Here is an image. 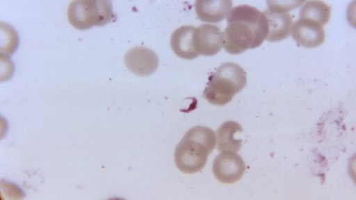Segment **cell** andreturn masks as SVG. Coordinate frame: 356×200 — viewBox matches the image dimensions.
I'll list each match as a JSON object with an SVG mask.
<instances>
[{"instance_id": "5", "label": "cell", "mask_w": 356, "mask_h": 200, "mask_svg": "<svg viewBox=\"0 0 356 200\" xmlns=\"http://www.w3.org/2000/svg\"><path fill=\"white\" fill-rule=\"evenodd\" d=\"M245 170L246 165L237 152L222 151L213 162V174L222 183L232 184L239 181Z\"/></svg>"}, {"instance_id": "4", "label": "cell", "mask_w": 356, "mask_h": 200, "mask_svg": "<svg viewBox=\"0 0 356 200\" xmlns=\"http://www.w3.org/2000/svg\"><path fill=\"white\" fill-rule=\"evenodd\" d=\"M70 24L76 29L104 26L113 19V3L108 0L73 1L68 8Z\"/></svg>"}, {"instance_id": "1", "label": "cell", "mask_w": 356, "mask_h": 200, "mask_svg": "<svg viewBox=\"0 0 356 200\" xmlns=\"http://www.w3.org/2000/svg\"><path fill=\"white\" fill-rule=\"evenodd\" d=\"M227 17L228 26L222 36L224 48L230 54L258 48L268 35V21L257 8L239 6L232 9Z\"/></svg>"}, {"instance_id": "11", "label": "cell", "mask_w": 356, "mask_h": 200, "mask_svg": "<svg viewBox=\"0 0 356 200\" xmlns=\"http://www.w3.org/2000/svg\"><path fill=\"white\" fill-rule=\"evenodd\" d=\"M268 21L269 33L266 40L280 42L289 37L293 26V18L289 13L266 10L264 12Z\"/></svg>"}, {"instance_id": "8", "label": "cell", "mask_w": 356, "mask_h": 200, "mask_svg": "<svg viewBox=\"0 0 356 200\" xmlns=\"http://www.w3.org/2000/svg\"><path fill=\"white\" fill-rule=\"evenodd\" d=\"M295 41L307 49H314L321 46L325 40V31L317 22L299 19L291 28Z\"/></svg>"}, {"instance_id": "12", "label": "cell", "mask_w": 356, "mask_h": 200, "mask_svg": "<svg viewBox=\"0 0 356 200\" xmlns=\"http://www.w3.org/2000/svg\"><path fill=\"white\" fill-rule=\"evenodd\" d=\"M242 132V127L236 122L227 121L222 124L216 133L218 151L238 152L242 147V140L236 138V135Z\"/></svg>"}, {"instance_id": "7", "label": "cell", "mask_w": 356, "mask_h": 200, "mask_svg": "<svg viewBox=\"0 0 356 200\" xmlns=\"http://www.w3.org/2000/svg\"><path fill=\"white\" fill-rule=\"evenodd\" d=\"M127 69L139 76H148L157 71L159 60L152 50L145 47H136L129 50L124 58Z\"/></svg>"}, {"instance_id": "14", "label": "cell", "mask_w": 356, "mask_h": 200, "mask_svg": "<svg viewBox=\"0 0 356 200\" xmlns=\"http://www.w3.org/2000/svg\"><path fill=\"white\" fill-rule=\"evenodd\" d=\"M268 4L269 10L273 11H277V12L288 13V10L296 8L299 6L300 4H304V2H275L269 1L267 2Z\"/></svg>"}, {"instance_id": "3", "label": "cell", "mask_w": 356, "mask_h": 200, "mask_svg": "<svg viewBox=\"0 0 356 200\" xmlns=\"http://www.w3.org/2000/svg\"><path fill=\"white\" fill-rule=\"evenodd\" d=\"M247 80V74L239 65L222 64L209 76L203 96L211 104L224 106L243 90Z\"/></svg>"}, {"instance_id": "10", "label": "cell", "mask_w": 356, "mask_h": 200, "mask_svg": "<svg viewBox=\"0 0 356 200\" xmlns=\"http://www.w3.org/2000/svg\"><path fill=\"white\" fill-rule=\"evenodd\" d=\"M195 28L184 26L176 29L171 37V47L178 58L191 60L196 59L200 54L194 47L193 36Z\"/></svg>"}, {"instance_id": "13", "label": "cell", "mask_w": 356, "mask_h": 200, "mask_svg": "<svg viewBox=\"0 0 356 200\" xmlns=\"http://www.w3.org/2000/svg\"><path fill=\"white\" fill-rule=\"evenodd\" d=\"M331 8L322 1L306 2L300 10V19H309L325 26L330 20Z\"/></svg>"}, {"instance_id": "2", "label": "cell", "mask_w": 356, "mask_h": 200, "mask_svg": "<svg viewBox=\"0 0 356 200\" xmlns=\"http://www.w3.org/2000/svg\"><path fill=\"white\" fill-rule=\"evenodd\" d=\"M217 142L216 133L208 127L189 129L177 144L175 152L177 168L185 174L202 171Z\"/></svg>"}, {"instance_id": "9", "label": "cell", "mask_w": 356, "mask_h": 200, "mask_svg": "<svg viewBox=\"0 0 356 200\" xmlns=\"http://www.w3.org/2000/svg\"><path fill=\"white\" fill-rule=\"evenodd\" d=\"M232 8L230 0H198L195 4L197 17L208 24H217L225 19Z\"/></svg>"}, {"instance_id": "6", "label": "cell", "mask_w": 356, "mask_h": 200, "mask_svg": "<svg viewBox=\"0 0 356 200\" xmlns=\"http://www.w3.org/2000/svg\"><path fill=\"white\" fill-rule=\"evenodd\" d=\"M193 43L195 49L200 55L211 57L218 53L224 47V36L218 26L204 24L195 29Z\"/></svg>"}]
</instances>
